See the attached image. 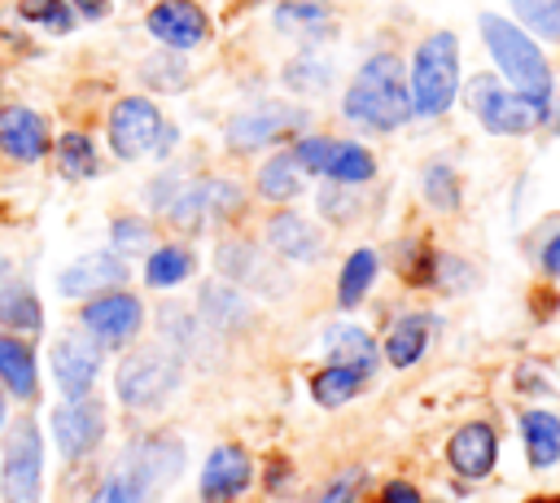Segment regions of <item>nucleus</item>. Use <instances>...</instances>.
Listing matches in <instances>:
<instances>
[{
  "instance_id": "1",
  "label": "nucleus",
  "mask_w": 560,
  "mask_h": 503,
  "mask_svg": "<svg viewBox=\"0 0 560 503\" xmlns=\"http://www.w3.org/2000/svg\"><path fill=\"white\" fill-rule=\"evenodd\" d=\"M179 468H184V451L175 437H158V433L136 437L88 503H158L162 490L179 477Z\"/></svg>"
},
{
  "instance_id": "2",
  "label": "nucleus",
  "mask_w": 560,
  "mask_h": 503,
  "mask_svg": "<svg viewBox=\"0 0 560 503\" xmlns=\"http://www.w3.org/2000/svg\"><path fill=\"white\" fill-rule=\"evenodd\" d=\"M341 114L368 131H398L411 118V87L402 83V61L394 52L368 57L341 96Z\"/></svg>"
},
{
  "instance_id": "3",
  "label": "nucleus",
  "mask_w": 560,
  "mask_h": 503,
  "mask_svg": "<svg viewBox=\"0 0 560 503\" xmlns=\"http://www.w3.org/2000/svg\"><path fill=\"white\" fill-rule=\"evenodd\" d=\"M477 26H481V39H486L499 74L512 83V92H521L525 101H534L551 114V66H547L542 48L534 44V35L499 13H481Z\"/></svg>"
},
{
  "instance_id": "4",
  "label": "nucleus",
  "mask_w": 560,
  "mask_h": 503,
  "mask_svg": "<svg viewBox=\"0 0 560 503\" xmlns=\"http://www.w3.org/2000/svg\"><path fill=\"white\" fill-rule=\"evenodd\" d=\"M459 92V39L451 31H433L420 39L411 57V114L438 118L451 109Z\"/></svg>"
},
{
  "instance_id": "5",
  "label": "nucleus",
  "mask_w": 560,
  "mask_h": 503,
  "mask_svg": "<svg viewBox=\"0 0 560 503\" xmlns=\"http://www.w3.org/2000/svg\"><path fill=\"white\" fill-rule=\"evenodd\" d=\"M468 109L477 114V122L490 136H525V131H534V127H542L551 118L542 105H534L521 92L503 87L494 74H472V83H468Z\"/></svg>"
},
{
  "instance_id": "6",
  "label": "nucleus",
  "mask_w": 560,
  "mask_h": 503,
  "mask_svg": "<svg viewBox=\"0 0 560 503\" xmlns=\"http://www.w3.org/2000/svg\"><path fill=\"white\" fill-rule=\"evenodd\" d=\"M171 144H175V131L162 122L149 96H122L109 109V149L122 162H136L144 153H166Z\"/></svg>"
},
{
  "instance_id": "7",
  "label": "nucleus",
  "mask_w": 560,
  "mask_h": 503,
  "mask_svg": "<svg viewBox=\"0 0 560 503\" xmlns=\"http://www.w3.org/2000/svg\"><path fill=\"white\" fill-rule=\"evenodd\" d=\"M175 385H179V359L166 350H136L114 372V394L131 411H149L166 402Z\"/></svg>"
},
{
  "instance_id": "8",
  "label": "nucleus",
  "mask_w": 560,
  "mask_h": 503,
  "mask_svg": "<svg viewBox=\"0 0 560 503\" xmlns=\"http://www.w3.org/2000/svg\"><path fill=\"white\" fill-rule=\"evenodd\" d=\"M0 490L9 503H39V494H44V433L31 416H22L9 429L4 464H0Z\"/></svg>"
},
{
  "instance_id": "9",
  "label": "nucleus",
  "mask_w": 560,
  "mask_h": 503,
  "mask_svg": "<svg viewBox=\"0 0 560 503\" xmlns=\"http://www.w3.org/2000/svg\"><path fill=\"white\" fill-rule=\"evenodd\" d=\"M245 192L236 179H184V188L175 192V201L166 206V219L184 232H201L210 223H223L228 214H241Z\"/></svg>"
},
{
  "instance_id": "10",
  "label": "nucleus",
  "mask_w": 560,
  "mask_h": 503,
  "mask_svg": "<svg viewBox=\"0 0 560 503\" xmlns=\"http://www.w3.org/2000/svg\"><path fill=\"white\" fill-rule=\"evenodd\" d=\"M302 171L311 175H328L332 184H368L376 175V157L354 144V140H332V136H298L293 149Z\"/></svg>"
},
{
  "instance_id": "11",
  "label": "nucleus",
  "mask_w": 560,
  "mask_h": 503,
  "mask_svg": "<svg viewBox=\"0 0 560 503\" xmlns=\"http://www.w3.org/2000/svg\"><path fill=\"white\" fill-rule=\"evenodd\" d=\"M298 127H306V109L289 105V101H262L254 109H241L236 118H228V149L236 153H254L262 144H276L284 136H298Z\"/></svg>"
},
{
  "instance_id": "12",
  "label": "nucleus",
  "mask_w": 560,
  "mask_h": 503,
  "mask_svg": "<svg viewBox=\"0 0 560 503\" xmlns=\"http://www.w3.org/2000/svg\"><path fill=\"white\" fill-rule=\"evenodd\" d=\"M79 324L88 328V337L101 350L105 346H127L144 324V302L127 289H109V293L88 297V306L79 311Z\"/></svg>"
},
{
  "instance_id": "13",
  "label": "nucleus",
  "mask_w": 560,
  "mask_h": 503,
  "mask_svg": "<svg viewBox=\"0 0 560 503\" xmlns=\"http://www.w3.org/2000/svg\"><path fill=\"white\" fill-rule=\"evenodd\" d=\"M52 446L66 455V459H79V455H92L105 437V411L101 402L88 394V398H66L61 407H52Z\"/></svg>"
},
{
  "instance_id": "14",
  "label": "nucleus",
  "mask_w": 560,
  "mask_h": 503,
  "mask_svg": "<svg viewBox=\"0 0 560 503\" xmlns=\"http://www.w3.org/2000/svg\"><path fill=\"white\" fill-rule=\"evenodd\" d=\"M144 26H149V35H153L158 44H166V48H175V52H188V48L206 44V35H210V17H206V9L192 4V0H158V4L149 9Z\"/></svg>"
},
{
  "instance_id": "15",
  "label": "nucleus",
  "mask_w": 560,
  "mask_h": 503,
  "mask_svg": "<svg viewBox=\"0 0 560 503\" xmlns=\"http://www.w3.org/2000/svg\"><path fill=\"white\" fill-rule=\"evenodd\" d=\"M96 372H101V346L79 337V332H66L57 337L52 346V381L66 398H88L92 385H96Z\"/></svg>"
},
{
  "instance_id": "16",
  "label": "nucleus",
  "mask_w": 560,
  "mask_h": 503,
  "mask_svg": "<svg viewBox=\"0 0 560 503\" xmlns=\"http://www.w3.org/2000/svg\"><path fill=\"white\" fill-rule=\"evenodd\" d=\"M254 481V464L245 455V446H214L206 455V468H201V499L206 503H232L249 490Z\"/></svg>"
},
{
  "instance_id": "17",
  "label": "nucleus",
  "mask_w": 560,
  "mask_h": 503,
  "mask_svg": "<svg viewBox=\"0 0 560 503\" xmlns=\"http://www.w3.org/2000/svg\"><path fill=\"white\" fill-rule=\"evenodd\" d=\"M0 149L13 162H39L52 149L48 122L26 105H4L0 109Z\"/></svg>"
},
{
  "instance_id": "18",
  "label": "nucleus",
  "mask_w": 560,
  "mask_h": 503,
  "mask_svg": "<svg viewBox=\"0 0 560 503\" xmlns=\"http://www.w3.org/2000/svg\"><path fill=\"white\" fill-rule=\"evenodd\" d=\"M446 459H451V468H455L459 477H468V481L486 477V472L494 468V459H499V437H494V429H490L486 420L459 424V429L451 433V442H446Z\"/></svg>"
},
{
  "instance_id": "19",
  "label": "nucleus",
  "mask_w": 560,
  "mask_h": 503,
  "mask_svg": "<svg viewBox=\"0 0 560 503\" xmlns=\"http://www.w3.org/2000/svg\"><path fill=\"white\" fill-rule=\"evenodd\" d=\"M122 284H127V258H118V254H88V258L70 262L57 280V289L66 297H96V293H109Z\"/></svg>"
},
{
  "instance_id": "20",
  "label": "nucleus",
  "mask_w": 560,
  "mask_h": 503,
  "mask_svg": "<svg viewBox=\"0 0 560 503\" xmlns=\"http://www.w3.org/2000/svg\"><path fill=\"white\" fill-rule=\"evenodd\" d=\"M214 262H219V271H223L228 284H249V289H262V293H284V280H271V267L262 262L258 245H249V241L219 245Z\"/></svg>"
},
{
  "instance_id": "21",
  "label": "nucleus",
  "mask_w": 560,
  "mask_h": 503,
  "mask_svg": "<svg viewBox=\"0 0 560 503\" xmlns=\"http://www.w3.org/2000/svg\"><path fill=\"white\" fill-rule=\"evenodd\" d=\"M433 337H438V315L411 311V315L394 319V328H389V337H385V359H389L394 367H411V363L424 359V350L433 346Z\"/></svg>"
},
{
  "instance_id": "22",
  "label": "nucleus",
  "mask_w": 560,
  "mask_h": 503,
  "mask_svg": "<svg viewBox=\"0 0 560 503\" xmlns=\"http://www.w3.org/2000/svg\"><path fill=\"white\" fill-rule=\"evenodd\" d=\"M201 319L214 328V332H241L249 319H254V306H249V297L236 289V284H228V280H210V284H201Z\"/></svg>"
},
{
  "instance_id": "23",
  "label": "nucleus",
  "mask_w": 560,
  "mask_h": 503,
  "mask_svg": "<svg viewBox=\"0 0 560 503\" xmlns=\"http://www.w3.org/2000/svg\"><path fill=\"white\" fill-rule=\"evenodd\" d=\"M267 245L289 262H315L319 258V232L293 210H280L267 219Z\"/></svg>"
},
{
  "instance_id": "24",
  "label": "nucleus",
  "mask_w": 560,
  "mask_h": 503,
  "mask_svg": "<svg viewBox=\"0 0 560 503\" xmlns=\"http://www.w3.org/2000/svg\"><path fill=\"white\" fill-rule=\"evenodd\" d=\"M0 385L31 402L39 394V372H35V350L18 337V332H0Z\"/></svg>"
},
{
  "instance_id": "25",
  "label": "nucleus",
  "mask_w": 560,
  "mask_h": 503,
  "mask_svg": "<svg viewBox=\"0 0 560 503\" xmlns=\"http://www.w3.org/2000/svg\"><path fill=\"white\" fill-rule=\"evenodd\" d=\"M39 324H44V311L31 284L0 267V328L22 337V332H39Z\"/></svg>"
},
{
  "instance_id": "26",
  "label": "nucleus",
  "mask_w": 560,
  "mask_h": 503,
  "mask_svg": "<svg viewBox=\"0 0 560 503\" xmlns=\"http://www.w3.org/2000/svg\"><path fill=\"white\" fill-rule=\"evenodd\" d=\"M324 354H328V363H341V367H354V372H363V376H376L381 346H376L363 328L337 324V328L324 332Z\"/></svg>"
},
{
  "instance_id": "27",
  "label": "nucleus",
  "mask_w": 560,
  "mask_h": 503,
  "mask_svg": "<svg viewBox=\"0 0 560 503\" xmlns=\"http://www.w3.org/2000/svg\"><path fill=\"white\" fill-rule=\"evenodd\" d=\"M521 437H525V455L534 468H556L560 464V416L556 411H525L521 416Z\"/></svg>"
},
{
  "instance_id": "28",
  "label": "nucleus",
  "mask_w": 560,
  "mask_h": 503,
  "mask_svg": "<svg viewBox=\"0 0 560 503\" xmlns=\"http://www.w3.org/2000/svg\"><path fill=\"white\" fill-rule=\"evenodd\" d=\"M376 271H381V258H376V249H354V254L346 258L341 276H337V306L354 311V306L368 297V289L376 284Z\"/></svg>"
},
{
  "instance_id": "29",
  "label": "nucleus",
  "mask_w": 560,
  "mask_h": 503,
  "mask_svg": "<svg viewBox=\"0 0 560 503\" xmlns=\"http://www.w3.org/2000/svg\"><path fill=\"white\" fill-rule=\"evenodd\" d=\"M363 385H368L363 372L341 367V363H328V367H319V372L311 376V398H315L319 407H341V402H350Z\"/></svg>"
},
{
  "instance_id": "30",
  "label": "nucleus",
  "mask_w": 560,
  "mask_h": 503,
  "mask_svg": "<svg viewBox=\"0 0 560 503\" xmlns=\"http://www.w3.org/2000/svg\"><path fill=\"white\" fill-rule=\"evenodd\" d=\"M298 188H302V166H298V157H293L289 149H284V153H271V157L262 162V171H258V192H262L267 201H293Z\"/></svg>"
},
{
  "instance_id": "31",
  "label": "nucleus",
  "mask_w": 560,
  "mask_h": 503,
  "mask_svg": "<svg viewBox=\"0 0 560 503\" xmlns=\"http://www.w3.org/2000/svg\"><path fill=\"white\" fill-rule=\"evenodd\" d=\"M188 271H192V249H184V245H158L144 254L149 289H175L179 280H188Z\"/></svg>"
},
{
  "instance_id": "32",
  "label": "nucleus",
  "mask_w": 560,
  "mask_h": 503,
  "mask_svg": "<svg viewBox=\"0 0 560 503\" xmlns=\"http://www.w3.org/2000/svg\"><path fill=\"white\" fill-rule=\"evenodd\" d=\"M57 171H61L66 179H88V175H96V144H92V136H83V131H61V136H57Z\"/></svg>"
},
{
  "instance_id": "33",
  "label": "nucleus",
  "mask_w": 560,
  "mask_h": 503,
  "mask_svg": "<svg viewBox=\"0 0 560 503\" xmlns=\"http://www.w3.org/2000/svg\"><path fill=\"white\" fill-rule=\"evenodd\" d=\"M276 26L280 31H302V35H324L328 31V9L319 0H284V4H276Z\"/></svg>"
},
{
  "instance_id": "34",
  "label": "nucleus",
  "mask_w": 560,
  "mask_h": 503,
  "mask_svg": "<svg viewBox=\"0 0 560 503\" xmlns=\"http://www.w3.org/2000/svg\"><path fill=\"white\" fill-rule=\"evenodd\" d=\"M521 17V31H534L551 44H560V0H508Z\"/></svg>"
},
{
  "instance_id": "35",
  "label": "nucleus",
  "mask_w": 560,
  "mask_h": 503,
  "mask_svg": "<svg viewBox=\"0 0 560 503\" xmlns=\"http://www.w3.org/2000/svg\"><path fill=\"white\" fill-rule=\"evenodd\" d=\"M18 13H22L26 22H35V26L52 31V35L74 31V9H70L66 0H22V4H18Z\"/></svg>"
},
{
  "instance_id": "36",
  "label": "nucleus",
  "mask_w": 560,
  "mask_h": 503,
  "mask_svg": "<svg viewBox=\"0 0 560 503\" xmlns=\"http://www.w3.org/2000/svg\"><path fill=\"white\" fill-rule=\"evenodd\" d=\"M424 201L438 210H455L459 206V175L446 162H429L424 166Z\"/></svg>"
},
{
  "instance_id": "37",
  "label": "nucleus",
  "mask_w": 560,
  "mask_h": 503,
  "mask_svg": "<svg viewBox=\"0 0 560 503\" xmlns=\"http://www.w3.org/2000/svg\"><path fill=\"white\" fill-rule=\"evenodd\" d=\"M109 236H114V254H118V258H131V254H149L153 227H149L144 219L122 214V219H114V223H109Z\"/></svg>"
},
{
  "instance_id": "38",
  "label": "nucleus",
  "mask_w": 560,
  "mask_h": 503,
  "mask_svg": "<svg viewBox=\"0 0 560 503\" xmlns=\"http://www.w3.org/2000/svg\"><path fill=\"white\" fill-rule=\"evenodd\" d=\"M359 481H363V472L359 468H350V472H341V477H332L311 503H354V494H359Z\"/></svg>"
},
{
  "instance_id": "39",
  "label": "nucleus",
  "mask_w": 560,
  "mask_h": 503,
  "mask_svg": "<svg viewBox=\"0 0 560 503\" xmlns=\"http://www.w3.org/2000/svg\"><path fill=\"white\" fill-rule=\"evenodd\" d=\"M179 188H184V175H179V171H166L162 179L149 184V206H153V210H166V206L175 201Z\"/></svg>"
},
{
  "instance_id": "40",
  "label": "nucleus",
  "mask_w": 560,
  "mask_h": 503,
  "mask_svg": "<svg viewBox=\"0 0 560 503\" xmlns=\"http://www.w3.org/2000/svg\"><path fill=\"white\" fill-rule=\"evenodd\" d=\"M284 79H289V87H319L324 79H328V66H311V61H298V66H289L284 70Z\"/></svg>"
},
{
  "instance_id": "41",
  "label": "nucleus",
  "mask_w": 560,
  "mask_h": 503,
  "mask_svg": "<svg viewBox=\"0 0 560 503\" xmlns=\"http://www.w3.org/2000/svg\"><path fill=\"white\" fill-rule=\"evenodd\" d=\"M376 503H424V499H420V490H416L411 481H389V486L376 494Z\"/></svg>"
},
{
  "instance_id": "42",
  "label": "nucleus",
  "mask_w": 560,
  "mask_h": 503,
  "mask_svg": "<svg viewBox=\"0 0 560 503\" xmlns=\"http://www.w3.org/2000/svg\"><path fill=\"white\" fill-rule=\"evenodd\" d=\"M542 271L560 276V236H551V241L542 245Z\"/></svg>"
},
{
  "instance_id": "43",
  "label": "nucleus",
  "mask_w": 560,
  "mask_h": 503,
  "mask_svg": "<svg viewBox=\"0 0 560 503\" xmlns=\"http://www.w3.org/2000/svg\"><path fill=\"white\" fill-rule=\"evenodd\" d=\"M70 9L83 13V17H105L109 13V0H70Z\"/></svg>"
},
{
  "instance_id": "44",
  "label": "nucleus",
  "mask_w": 560,
  "mask_h": 503,
  "mask_svg": "<svg viewBox=\"0 0 560 503\" xmlns=\"http://www.w3.org/2000/svg\"><path fill=\"white\" fill-rule=\"evenodd\" d=\"M9 420V402H4V389H0V424Z\"/></svg>"
}]
</instances>
